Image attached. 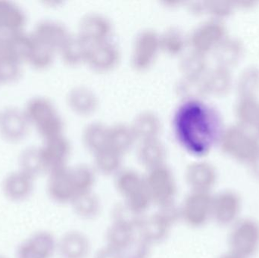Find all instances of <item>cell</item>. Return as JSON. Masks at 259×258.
Segmentation results:
<instances>
[{
  "instance_id": "1",
  "label": "cell",
  "mask_w": 259,
  "mask_h": 258,
  "mask_svg": "<svg viewBox=\"0 0 259 258\" xmlns=\"http://www.w3.org/2000/svg\"><path fill=\"white\" fill-rule=\"evenodd\" d=\"M174 130L180 144L194 156L207 154L217 140L220 120L215 111L198 98L185 99L175 111Z\"/></svg>"
},
{
  "instance_id": "2",
  "label": "cell",
  "mask_w": 259,
  "mask_h": 258,
  "mask_svg": "<svg viewBox=\"0 0 259 258\" xmlns=\"http://www.w3.org/2000/svg\"><path fill=\"white\" fill-rule=\"evenodd\" d=\"M47 192L57 203H71L82 194L93 191L96 176L94 170L84 165L65 166L50 173Z\"/></svg>"
},
{
  "instance_id": "3",
  "label": "cell",
  "mask_w": 259,
  "mask_h": 258,
  "mask_svg": "<svg viewBox=\"0 0 259 258\" xmlns=\"http://www.w3.org/2000/svg\"><path fill=\"white\" fill-rule=\"evenodd\" d=\"M30 124H33L44 139L62 134L64 124L50 98L35 96L28 100L24 109Z\"/></svg>"
},
{
  "instance_id": "4",
  "label": "cell",
  "mask_w": 259,
  "mask_h": 258,
  "mask_svg": "<svg viewBox=\"0 0 259 258\" xmlns=\"http://www.w3.org/2000/svg\"><path fill=\"white\" fill-rule=\"evenodd\" d=\"M115 186L123 202L139 213L144 214L152 204L145 177L134 170H124L117 174Z\"/></svg>"
},
{
  "instance_id": "5",
  "label": "cell",
  "mask_w": 259,
  "mask_h": 258,
  "mask_svg": "<svg viewBox=\"0 0 259 258\" xmlns=\"http://www.w3.org/2000/svg\"><path fill=\"white\" fill-rule=\"evenodd\" d=\"M180 218V209L175 204L159 208L156 213L145 217L137 234L149 245L159 243L167 237L172 226Z\"/></svg>"
},
{
  "instance_id": "6",
  "label": "cell",
  "mask_w": 259,
  "mask_h": 258,
  "mask_svg": "<svg viewBox=\"0 0 259 258\" xmlns=\"http://www.w3.org/2000/svg\"><path fill=\"white\" fill-rule=\"evenodd\" d=\"M229 251L250 258L259 250V222L253 218L239 219L231 226L228 236Z\"/></svg>"
},
{
  "instance_id": "7",
  "label": "cell",
  "mask_w": 259,
  "mask_h": 258,
  "mask_svg": "<svg viewBox=\"0 0 259 258\" xmlns=\"http://www.w3.org/2000/svg\"><path fill=\"white\" fill-rule=\"evenodd\" d=\"M145 181L152 203L158 208L175 204L178 186L173 172L165 165L149 170Z\"/></svg>"
},
{
  "instance_id": "8",
  "label": "cell",
  "mask_w": 259,
  "mask_h": 258,
  "mask_svg": "<svg viewBox=\"0 0 259 258\" xmlns=\"http://www.w3.org/2000/svg\"><path fill=\"white\" fill-rule=\"evenodd\" d=\"M212 198L211 192L191 191L180 208L181 219L189 227H203L211 219Z\"/></svg>"
},
{
  "instance_id": "9",
  "label": "cell",
  "mask_w": 259,
  "mask_h": 258,
  "mask_svg": "<svg viewBox=\"0 0 259 258\" xmlns=\"http://www.w3.org/2000/svg\"><path fill=\"white\" fill-rule=\"evenodd\" d=\"M242 200L237 192L222 191L213 195L211 219L224 227L232 226L240 219Z\"/></svg>"
},
{
  "instance_id": "10",
  "label": "cell",
  "mask_w": 259,
  "mask_h": 258,
  "mask_svg": "<svg viewBox=\"0 0 259 258\" xmlns=\"http://www.w3.org/2000/svg\"><path fill=\"white\" fill-rule=\"evenodd\" d=\"M39 151L45 171L50 174L55 170L67 166L71 144L62 133L44 139V144L39 146Z\"/></svg>"
},
{
  "instance_id": "11",
  "label": "cell",
  "mask_w": 259,
  "mask_h": 258,
  "mask_svg": "<svg viewBox=\"0 0 259 258\" xmlns=\"http://www.w3.org/2000/svg\"><path fill=\"white\" fill-rule=\"evenodd\" d=\"M160 46V36L152 30H142L134 41L132 63L137 69L148 68L153 62Z\"/></svg>"
},
{
  "instance_id": "12",
  "label": "cell",
  "mask_w": 259,
  "mask_h": 258,
  "mask_svg": "<svg viewBox=\"0 0 259 258\" xmlns=\"http://www.w3.org/2000/svg\"><path fill=\"white\" fill-rule=\"evenodd\" d=\"M30 123L22 109L7 107L0 111V134L10 141L21 140L28 133Z\"/></svg>"
},
{
  "instance_id": "13",
  "label": "cell",
  "mask_w": 259,
  "mask_h": 258,
  "mask_svg": "<svg viewBox=\"0 0 259 258\" xmlns=\"http://www.w3.org/2000/svg\"><path fill=\"white\" fill-rule=\"evenodd\" d=\"M57 243L51 233L39 232L20 245L17 258H51L57 251Z\"/></svg>"
},
{
  "instance_id": "14",
  "label": "cell",
  "mask_w": 259,
  "mask_h": 258,
  "mask_svg": "<svg viewBox=\"0 0 259 258\" xmlns=\"http://www.w3.org/2000/svg\"><path fill=\"white\" fill-rule=\"evenodd\" d=\"M117 45L109 39L90 43L86 62L98 71H107L115 67L119 60Z\"/></svg>"
},
{
  "instance_id": "15",
  "label": "cell",
  "mask_w": 259,
  "mask_h": 258,
  "mask_svg": "<svg viewBox=\"0 0 259 258\" xmlns=\"http://www.w3.org/2000/svg\"><path fill=\"white\" fill-rule=\"evenodd\" d=\"M111 30L109 18L98 12H90L80 20L78 34L89 43H94L108 39Z\"/></svg>"
},
{
  "instance_id": "16",
  "label": "cell",
  "mask_w": 259,
  "mask_h": 258,
  "mask_svg": "<svg viewBox=\"0 0 259 258\" xmlns=\"http://www.w3.org/2000/svg\"><path fill=\"white\" fill-rule=\"evenodd\" d=\"M185 177L192 192H211L217 181L215 170L206 162L190 164L186 169Z\"/></svg>"
},
{
  "instance_id": "17",
  "label": "cell",
  "mask_w": 259,
  "mask_h": 258,
  "mask_svg": "<svg viewBox=\"0 0 259 258\" xmlns=\"http://www.w3.org/2000/svg\"><path fill=\"white\" fill-rule=\"evenodd\" d=\"M31 34L38 42H42L58 51L70 36L66 27L56 20L39 21Z\"/></svg>"
},
{
  "instance_id": "18",
  "label": "cell",
  "mask_w": 259,
  "mask_h": 258,
  "mask_svg": "<svg viewBox=\"0 0 259 258\" xmlns=\"http://www.w3.org/2000/svg\"><path fill=\"white\" fill-rule=\"evenodd\" d=\"M91 250L89 238L77 230L65 233L57 243V251L62 258H88Z\"/></svg>"
},
{
  "instance_id": "19",
  "label": "cell",
  "mask_w": 259,
  "mask_h": 258,
  "mask_svg": "<svg viewBox=\"0 0 259 258\" xmlns=\"http://www.w3.org/2000/svg\"><path fill=\"white\" fill-rule=\"evenodd\" d=\"M33 190V178L21 170L8 174L3 181L5 196L11 201H24L30 196Z\"/></svg>"
},
{
  "instance_id": "20",
  "label": "cell",
  "mask_w": 259,
  "mask_h": 258,
  "mask_svg": "<svg viewBox=\"0 0 259 258\" xmlns=\"http://www.w3.org/2000/svg\"><path fill=\"white\" fill-rule=\"evenodd\" d=\"M26 15L13 2L0 0V36H9L24 30Z\"/></svg>"
},
{
  "instance_id": "21",
  "label": "cell",
  "mask_w": 259,
  "mask_h": 258,
  "mask_svg": "<svg viewBox=\"0 0 259 258\" xmlns=\"http://www.w3.org/2000/svg\"><path fill=\"white\" fill-rule=\"evenodd\" d=\"M139 161L148 170L164 165L166 148L158 138L141 141L137 151Z\"/></svg>"
},
{
  "instance_id": "22",
  "label": "cell",
  "mask_w": 259,
  "mask_h": 258,
  "mask_svg": "<svg viewBox=\"0 0 259 258\" xmlns=\"http://www.w3.org/2000/svg\"><path fill=\"white\" fill-rule=\"evenodd\" d=\"M131 127L137 139L141 141L155 139L161 132V121L155 112L144 111L137 115Z\"/></svg>"
},
{
  "instance_id": "23",
  "label": "cell",
  "mask_w": 259,
  "mask_h": 258,
  "mask_svg": "<svg viewBox=\"0 0 259 258\" xmlns=\"http://www.w3.org/2000/svg\"><path fill=\"white\" fill-rule=\"evenodd\" d=\"M67 100L72 110L82 115L94 112L98 102L96 94L84 86H77L72 88L68 92Z\"/></svg>"
},
{
  "instance_id": "24",
  "label": "cell",
  "mask_w": 259,
  "mask_h": 258,
  "mask_svg": "<svg viewBox=\"0 0 259 258\" xmlns=\"http://www.w3.org/2000/svg\"><path fill=\"white\" fill-rule=\"evenodd\" d=\"M89 47V42L80 35H70L58 51L66 63L77 65L86 61Z\"/></svg>"
},
{
  "instance_id": "25",
  "label": "cell",
  "mask_w": 259,
  "mask_h": 258,
  "mask_svg": "<svg viewBox=\"0 0 259 258\" xmlns=\"http://www.w3.org/2000/svg\"><path fill=\"white\" fill-rule=\"evenodd\" d=\"M136 139L137 137L131 125L118 123L109 127L108 146L121 154L128 151L134 145Z\"/></svg>"
},
{
  "instance_id": "26",
  "label": "cell",
  "mask_w": 259,
  "mask_h": 258,
  "mask_svg": "<svg viewBox=\"0 0 259 258\" xmlns=\"http://www.w3.org/2000/svg\"><path fill=\"white\" fill-rule=\"evenodd\" d=\"M109 127L101 122L90 123L84 127L82 133L83 143L91 151L97 152L108 146Z\"/></svg>"
},
{
  "instance_id": "27",
  "label": "cell",
  "mask_w": 259,
  "mask_h": 258,
  "mask_svg": "<svg viewBox=\"0 0 259 258\" xmlns=\"http://www.w3.org/2000/svg\"><path fill=\"white\" fill-rule=\"evenodd\" d=\"M96 168L106 175L118 174L121 171L122 154L107 146L94 153Z\"/></svg>"
},
{
  "instance_id": "28",
  "label": "cell",
  "mask_w": 259,
  "mask_h": 258,
  "mask_svg": "<svg viewBox=\"0 0 259 258\" xmlns=\"http://www.w3.org/2000/svg\"><path fill=\"white\" fill-rule=\"evenodd\" d=\"M107 245L124 253L137 237V232L113 223L106 233Z\"/></svg>"
},
{
  "instance_id": "29",
  "label": "cell",
  "mask_w": 259,
  "mask_h": 258,
  "mask_svg": "<svg viewBox=\"0 0 259 258\" xmlns=\"http://www.w3.org/2000/svg\"><path fill=\"white\" fill-rule=\"evenodd\" d=\"M71 204L74 213L82 219H94L101 212L100 198L93 191L79 195Z\"/></svg>"
},
{
  "instance_id": "30",
  "label": "cell",
  "mask_w": 259,
  "mask_h": 258,
  "mask_svg": "<svg viewBox=\"0 0 259 258\" xmlns=\"http://www.w3.org/2000/svg\"><path fill=\"white\" fill-rule=\"evenodd\" d=\"M19 165V170L33 179L46 172L39 147L29 146L24 148L20 154Z\"/></svg>"
},
{
  "instance_id": "31",
  "label": "cell",
  "mask_w": 259,
  "mask_h": 258,
  "mask_svg": "<svg viewBox=\"0 0 259 258\" xmlns=\"http://www.w3.org/2000/svg\"><path fill=\"white\" fill-rule=\"evenodd\" d=\"M113 223L138 231L145 216L129 207L125 203L117 204L112 212Z\"/></svg>"
},
{
  "instance_id": "32",
  "label": "cell",
  "mask_w": 259,
  "mask_h": 258,
  "mask_svg": "<svg viewBox=\"0 0 259 258\" xmlns=\"http://www.w3.org/2000/svg\"><path fill=\"white\" fill-rule=\"evenodd\" d=\"M34 41V46L29 59V63L36 68H45L50 66L54 59L56 50L35 39Z\"/></svg>"
},
{
  "instance_id": "33",
  "label": "cell",
  "mask_w": 259,
  "mask_h": 258,
  "mask_svg": "<svg viewBox=\"0 0 259 258\" xmlns=\"http://www.w3.org/2000/svg\"><path fill=\"white\" fill-rule=\"evenodd\" d=\"M185 39L181 30L170 28L160 36V46L170 54H177L182 51Z\"/></svg>"
},
{
  "instance_id": "34",
  "label": "cell",
  "mask_w": 259,
  "mask_h": 258,
  "mask_svg": "<svg viewBox=\"0 0 259 258\" xmlns=\"http://www.w3.org/2000/svg\"><path fill=\"white\" fill-rule=\"evenodd\" d=\"M22 62L15 58L7 56L0 59V79L2 83L15 81L22 74Z\"/></svg>"
},
{
  "instance_id": "35",
  "label": "cell",
  "mask_w": 259,
  "mask_h": 258,
  "mask_svg": "<svg viewBox=\"0 0 259 258\" xmlns=\"http://www.w3.org/2000/svg\"><path fill=\"white\" fill-rule=\"evenodd\" d=\"M151 247L152 245L141 239L137 234V237L134 242L123 254L124 258H149L150 256Z\"/></svg>"
},
{
  "instance_id": "36",
  "label": "cell",
  "mask_w": 259,
  "mask_h": 258,
  "mask_svg": "<svg viewBox=\"0 0 259 258\" xmlns=\"http://www.w3.org/2000/svg\"><path fill=\"white\" fill-rule=\"evenodd\" d=\"M181 68L186 76L196 77L199 71V58L194 53L187 54L181 60Z\"/></svg>"
},
{
  "instance_id": "37",
  "label": "cell",
  "mask_w": 259,
  "mask_h": 258,
  "mask_svg": "<svg viewBox=\"0 0 259 258\" xmlns=\"http://www.w3.org/2000/svg\"><path fill=\"white\" fill-rule=\"evenodd\" d=\"M94 258H124V255L121 251L106 245L97 251Z\"/></svg>"
},
{
  "instance_id": "38",
  "label": "cell",
  "mask_w": 259,
  "mask_h": 258,
  "mask_svg": "<svg viewBox=\"0 0 259 258\" xmlns=\"http://www.w3.org/2000/svg\"><path fill=\"white\" fill-rule=\"evenodd\" d=\"M218 258H244L241 257V256L238 255V254H235V253L232 252V251H228V252L223 253L219 256Z\"/></svg>"
},
{
  "instance_id": "39",
  "label": "cell",
  "mask_w": 259,
  "mask_h": 258,
  "mask_svg": "<svg viewBox=\"0 0 259 258\" xmlns=\"http://www.w3.org/2000/svg\"><path fill=\"white\" fill-rule=\"evenodd\" d=\"M254 163L253 172L255 177L259 179V160Z\"/></svg>"
},
{
  "instance_id": "40",
  "label": "cell",
  "mask_w": 259,
  "mask_h": 258,
  "mask_svg": "<svg viewBox=\"0 0 259 258\" xmlns=\"http://www.w3.org/2000/svg\"><path fill=\"white\" fill-rule=\"evenodd\" d=\"M0 83H2L1 79H0Z\"/></svg>"
},
{
  "instance_id": "41",
  "label": "cell",
  "mask_w": 259,
  "mask_h": 258,
  "mask_svg": "<svg viewBox=\"0 0 259 258\" xmlns=\"http://www.w3.org/2000/svg\"><path fill=\"white\" fill-rule=\"evenodd\" d=\"M0 258H5V257H1V256H0Z\"/></svg>"
}]
</instances>
